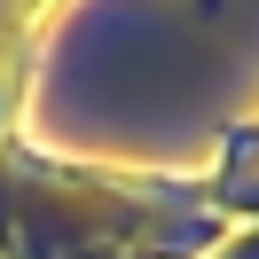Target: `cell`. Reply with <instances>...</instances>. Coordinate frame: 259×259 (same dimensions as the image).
Wrapping results in <instances>:
<instances>
[{"instance_id":"obj_1","label":"cell","mask_w":259,"mask_h":259,"mask_svg":"<svg viewBox=\"0 0 259 259\" xmlns=\"http://www.w3.org/2000/svg\"><path fill=\"white\" fill-rule=\"evenodd\" d=\"M63 0H0V126L16 110V87H24V63H32V32L55 16Z\"/></svg>"}]
</instances>
